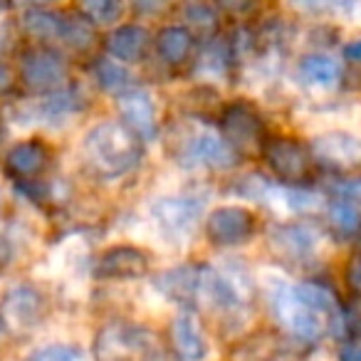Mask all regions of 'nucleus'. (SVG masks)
<instances>
[{
  "label": "nucleus",
  "mask_w": 361,
  "mask_h": 361,
  "mask_svg": "<svg viewBox=\"0 0 361 361\" xmlns=\"http://www.w3.org/2000/svg\"><path fill=\"white\" fill-rule=\"evenodd\" d=\"M312 159L331 171H351L361 166V139L349 131H326L310 146Z\"/></svg>",
  "instance_id": "8"
},
{
  "label": "nucleus",
  "mask_w": 361,
  "mask_h": 361,
  "mask_svg": "<svg viewBox=\"0 0 361 361\" xmlns=\"http://www.w3.org/2000/svg\"><path fill=\"white\" fill-rule=\"evenodd\" d=\"M129 6L139 18H156L169 8V0H129Z\"/></svg>",
  "instance_id": "29"
},
{
  "label": "nucleus",
  "mask_w": 361,
  "mask_h": 361,
  "mask_svg": "<svg viewBox=\"0 0 361 361\" xmlns=\"http://www.w3.org/2000/svg\"><path fill=\"white\" fill-rule=\"evenodd\" d=\"M221 131H223L226 144L231 146L235 154L260 149L262 141H265V124H262L260 114H257L255 106L243 99H235L223 106Z\"/></svg>",
  "instance_id": "6"
},
{
  "label": "nucleus",
  "mask_w": 361,
  "mask_h": 361,
  "mask_svg": "<svg viewBox=\"0 0 361 361\" xmlns=\"http://www.w3.org/2000/svg\"><path fill=\"white\" fill-rule=\"evenodd\" d=\"M344 57H346V60L359 62V65H361V37H359V40H354V42H349V45L344 47Z\"/></svg>",
  "instance_id": "34"
},
{
  "label": "nucleus",
  "mask_w": 361,
  "mask_h": 361,
  "mask_svg": "<svg viewBox=\"0 0 361 361\" xmlns=\"http://www.w3.org/2000/svg\"><path fill=\"white\" fill-rule=\"evenodd\" d=\"M52 159L50 146L42 139H27L20 144H13L6 154V171L20 183H32L47 171Z\"/></svg>",
  "instance_id": "11"
},
{
  "label": "nucleus",
  "mask_w": 361,
  "mask_h": 361,
  "mask_svg": "<svg viewBox=\"0 0 361 361\" xmlns=\"http://www.w3.org/2000/svg\"><path fill=\"white\" fill-rule=\"evenodd\" d=\"M231 62V45H218V40H211L206 55H203V70L211 75H223Z\"/></svg>",
  "instance_id": "27"
},
{
  "label": "nucleus",
  "mask_w": 361,
  "mask_h": 361,
  "mask_svg": "<svg viewBox=\"0 0 361 361\" xmlns=\"http://www.w3.org/2000/svg\"><path fill=\"white\" fill-rule=\"evenodd\" d=\"M80 13L92 25H114L124 13V0H80Z\"/></svg>",
  "instance_id": "23"
},
{
  "label": "nucleus",
  "mask_w": 361,
  "mask_h": 361,
  "mask_svg": "<svg viewBox=\"0 0 361 361\" xmlns=\"http://www.w3.org/2000/svg\"><path fill=\"white\" fill-rule=\"evenodd\" d=\"M270 247L280 260L302 265L310 262L317 252V233L310 226L300 223H285L270 231Z\"/></svg>",
  "instance_id": "10"
},
{
  "label": "nucleus",
  "mask_w": 361,
  "mask_h": 361,
  "mask_svg": "<svg viewBox=\"0 0 361 361\" xmlns=\"http://www.w3.org/2000/svg\"><path fill=\"white\" fill-rule=\"evenodd\" d=\"M25 3H52V0H25Z\"/></svg>",
  "instance_id": "38"
},
{
  "label": "nucleus",
  "mask_w": 361,
  "mask_h": 361,
  "mask_svg": "<svg viewBox=\"0 0 361 361\" xmlns=\"http://www.w3.org/2000/svg\"><path fill=\"white\" fill-rule=\"evenodd\" d=\"M18 80L30 94H55L70 85V65L50 45H32L20 55Z\"/></svg>",
  "instance_id": "3"
},
{
  "label": "nucleus",
  "mask_w": 361,
  "mask_h": 361,
  "mask_svg": "<svg viewBox=\"0 0 361 361\" xmlns=\"http://www.w3.org/2000/svg\"><path fill=\"white\" fill-rule=\"evenodd\" d=\"M149 30L141 25H119L106 37V52L121 65H136L149 50Z\"/></svg>",
  "instance_id": "16"
},
{
  "label": "nucleus",
  "mask_w": 361,
  "mask_h": 361,
  "mask_svg": "<svg viewBox=\"0 0 361 361\" xmlns=\"http://www.w3.org/2000/svg\"><path fill=\"white\" fill-rule=\"evenodd\" d=\"M295 6L305 8L310 13H322V11H331L341 3V0H292Z\"/></svg>",
  "instance_id": "32"
},
{
  "label": "nucleus",
  "mask_w": 361,
  "mask_h": 361,
  "mask_svg": "<svg viewBox=\"0 0 361 361\" xmlns=\"http://www.w3.org/2000/svg\"><path fill=\"white\" fill-rule=\"evenodd\" d=\"M154 45H156L159 57L166 65L178 67L191 60L193 50H196V35H193L188 27L169 25V27H164V30H159Z\"/></svg>",
  "instance_id": "17"
},
{
  "label": "nucleus",
  "mask_w": 361,
  "mask_h": 361,
  "mask_svg": "<svg viewBox=\"0 0 361 361\" xmlns=\"http://www.w3.org/2000/svg\"><path fill=\"white\" fill-rule=\"evenodd\" d=\"M47 314V300L35 285L20 282L13 285L0 300V326L11 334H30L42 324Z\"/></svg>",
  "instance_id": "4"
},
{
  "label": "nucleus",
  "mask_w": 361,
  "mask_h": 361,
  "mask_svg": "<svg viewBox=\"0 0 361 361\" xmlns=\"http://www.w3.org/2000/svg\"><path fill=\"white\" fill-rule=\"evenodd\" d=\"M247 0H218V6L226 8V11H243Z\"/></svg>",
  "instance_id": "36"
},
{
  "label": "nucleus",
  "mask_w": 361,
  "mask_h": 361,
  "mask_svg": "<svg viewBox=\"0 0 361 361\" xmlns=\"http://www.w3.org/2000/svg\"><path fill=\"white\" fill-rule=\"evenodd\" d=\"M151 216H154L156 226L166 235L183 238V235H191L193 228H196L198 218H201V203L191 196L159 198L151 206Z\"/></svg>",
  "instance_id": "9"
},
{
  "label": "nucleus",
  "mask_w": 361,
  "mask_h": 361,
  "mask_svg": "<svg viewBox=\"0 0 361 361\" xmlns=\"http://www.w3.org/2000/svg\"><path fill=\"white\" fill-rule=\"evenodd\" d=\"M203 267L201 265H180L169 272H161L154 280V287L171 302L193 305L201 297Z\"/></svg>",
  "instance_id": "15"
},
{
  "label": "nucleus",
  "mask_w": 361,
  "mask_h": 361,
  "mask_svg": "<svg viewBox=\"0 0 361 361\" xmlns=\"http://www.w3.org/2000/svg\"><path fill=\"white\" fill-rule=\"evenodd\" d=\"M300 77L307 82L310 87H317V90L331 92L339 87L341 77H344V70L336 60H331L329 55H307L300 60Z\"/></svg>",
  "instance_id": "19"
},
{
  "label": "nucleus",
  "mask_w": 361,
  "mask_h": 361,
  "mask_svg": "<svg viewBox=\"0 0 361 361\" xmlns=\"http://www.w3.org/2000/svg\"><path fill=\"white\" fill-rule=\"evenodd\" d=\"M119 114L121 121L141 141H151L156 136V104H154V97L146 90L134 87V90L124 92L119 97Z\"/></svg>",
  "instance_id": "14"
},
{
  "label": "nucleus",
  "mask_w": 361,
  "mask_h": 361,
  "mask_svg": "<svg viewBox=\"0 0 361 361\" xmlns=\"http://www.w3.org/2000/svg\"><path fill=\"white\" fill-rule=\"evenodd\" d=\"M188 156H191L196 164L208 166V169H228L238 161V154L226 144V139L216 134H203L193 136L191 146H188Z\"/></svg>",
  "instance_id": "18"
},
{
  "label": "nucleus",
  "mask_w": 361,
  "mask_h": 361,
  "mask_svg": "<svg viewBox=\"0 0 361 361\" xmlns=\"http://www.w3.org/2000/svg\"><path fill=\"white\" fill-rule=\"evenodd\" d=\"M344 280H346V287L351 290V295L361 300V255H354L346 262Z\"/></svg>",
  "instance_id": "30"
},
{
  "label": "nucleus",
  "mask_w": 361,
  "mask_h": 361,
  "mask_svg": "<svg viewBox=\"0 0 361 361\" xmlns=\"http://www.w3.org/2000/svg\"><path fill=\"white\" fill-rule=\"evenodd\" d=\"M188 18V30L193 32V35H206L211 37L213 32H216V16H213L211 8L206 6H191L186 13Z\"/></svg>",
  "instance_id": "26"
},
{
  "label": "nucleus",
  "mask_w": 361,
  "mask_h": 361,
  "mask_svg": "<svg viewBox=\"0 0 361 361\" xmlns=\"http://www.w3.org/2000/svg\"><path fill=\"white\" fill-rule=\"evenodd\" d=\"M329 226L336 231V235H359L361 231V216L356 206L346 201H334L329 206Z\"/></svg>",
  "instance_id": "24"
},
{
  "label": "nucleus",
  "mask_w": 361,
  "mask_h": 361,
  "mask_svg": "<svg viewBox=\"0 0 361 361\" xmlns=\"http://www.w3.org/2000/svg\"><path fill=\"white\" fill-rule=\"evenodd\" d=\"M149 272V257L134 245H114L97 260L94 275L99 280H139Z\"/></svg>",
  "instance_id": "12"
},
{
  "label": "nucleus",
  "mask_w": 361,
  "mask_h": 361,
  "mask_svg": "<svg viewBox=\"0 0 361 361\" xmlns=\"http://www.w3.org/2000/svg\"><path fill=\"white\" fill-rule=\"evenodd\" d=\"M16 72L11 70V67L6 65V62L0 60V97L11 94L13 90H16Z\"/></svg>",
  "instance_id": "33"
},
{
  "label": "nucleus",
  "mask_w": 361,
  "mask_h": 361,
  "mask_svg": "<svg viewBox=\"0 0 361 361\" xmlns=\"http://www.w3.org/2000/svg\"><path fill=\"white\" fill-rule=\"evenodd\" d=\"M25 361H87V356L75 344H47L32 351Z\"/></svg>",
  "instance_id": "25"
},
{
  "label": "nucleus",
  "mask_w": 361,
  "mask_h": 361,
  "mask_svg": "<svg viewBox=\"0 0 361 361\" xmlns=\"http://www.w3.org/2000/svg\"><path fill=\"white\" fill-rule=\"evenodd\" d=\"M94 80L102 90L109 92V94H116V97H121L124 92H129L136 87L134 75L126 70V65L114 62V60H97L94 62Z\"/></svg>",
  "instance_id": "21"
},
{
  "label": "nucleus",
  "mask_w": 361,
  "mask_h": 361,
  "mask_svg": "<svg viewBox=\"0 0 361 361\" xmlns=\"http://www.w3.org/2000/svg\"><path fill=\"white\" fill-rule=\"evenodd\" d=\"M8 47H11V32H8L6 23H0V60H3Z\"/></svg>",
  "instance_id": "35"
},
{
  "label": "nucleus",
  "mask_w": 361,
  "mask_h": 361,
  "mask_svg": "<svg viewBox=\"0 0 361 361\" xmlns=\"http://www.w3.org/2000/svg\"><path fill=\"white\" fill-rule=\"evenodd\" d=\"M334 201H346L351 206H359L361 203V176L359 178H339L329 186Z\"/></svg>",
  "instance_id": "28"
},
{
  "label": "nucleus",
  "mask_w": 361,
  "mask_h": 361,
  "mask_svg": "<svg viewBox=\"0 0 361 361\" xmlns=\"http://www.w3.org/2000/svg\"><path fill=\"white\" fill-rule=\"evenodd\" d=\"M0 329H3V326H0Z\"/></svg>",
  "instance_id": "41"
},
{
  "label": "nucleus",
  "mask_w": 361,
  "mask_h": 361,
  "mask_svg": "<svg viewBox=\"0 0 361 361\" xmlns=\"http://www.w3.org/2000/svg\"><path fill=\"white\" fill-rule=\"evenodd\" d=\"M0 201H3V198H0Z\"/></svg>",
  "instance_id": "40"
},
{
  "label": "nucleus",
  "mask_w": 361,
  "mask_h": 361,
  "mask_svg": "<svg viewBox=\"0 0 361 361\" xmlns=\"http://www.w3.org/2000/svg\"><path fill=\"white\" fill-rule=\"evenodd\" d=\"M336 356H339V361H361V334L344 336Z\"/></svg>",
  "instance_id": "31"
},
{
  "label": "nucleus",
  "mask_w": 361,
  "mask_h": 361,
  "mask_svg": "<svg viewBox=\"0 0 361 361\" xmlns=\"http://www.w3.org/2000/svg\"><path fill=\"white\" fill-rule=\"evenodd\" d=\"M206 235L216 247H238L255 235V216L243 206H221L206 218Z\"/></svg>",
  "instance_id": "7"
},
{
  "label": "nucleus",
  "mask_w": 361,
  "mask_h": 361,
  "mask_svg": "<svg viewBox=\"0 0 361 361\" xmlns=\"http://www.w3.org/2000/svg\"><path fill=\"white\" fill-rule=\"evenodd\" d=\"M85 156L102 176H121L141 161L144 141L124 121H102L85 136Z\"/></svg>",
  "instance_id": "1"
},
{
  "label": "nucleus",
  "mask_w": 361,
  "mask_h": 361,
  "mask_svg": "<svg viewBox=\"0 0 361 361\" xmlns=\"http://www.w3.org/2000/svg\"><path fill=\"white\" fill-rule=\"evenodd\" d=\"M270 307L277 324L297 341L314 344L326 329V322L305 297L297 292L295 285H275L270 290Z\"/></svg>",
  "instance_id": "2"
},
{
  "label": "nucleus",
  "mask_w": 361,
  "mask_h": 361,
  "mask_svg": "<svg viewBox=\"0 0 361 361\" xmlns=\"http://www.w3.org/2000/svg\"><path fill=\"white\" fill-rule=\"evenodd\" d=\"M11 3H13V0H0V16L11 11Z\"/></svg>",
  "instance_id": "37"
},
{
  "label": "nucleus",
  "mask_w": 361,
  "mask_h": 361,
  "mask_svg": "<svg viewBox=\"0 0 361 361\" xmlns=\"http://www.w3.org/2000/svg\"><path fill=\"white\" fill-rule=\"evenodd\" d=\"M60 42H65L75 52H90L97 45V30L82 13H70V16H65Z\"/></svg>",
  "instance_id": "22"
},
{
  "label": "nucleus",
  "mask_w": 361,
  "mask_h": 361,
  "mask_svg": "<svg viewBox=\"0 0 361 361\" xmlns=\"http://www.w3.org/2000/svg\"><path fill=\"white\" fill-rule=\"evenodd\" d=\"M169 346L176 361H203L208 346L203 339L201 324L193 312H180L171 319L169 326Z\"/></svg>",
  "instance_id": "13"
},
{
  "label": "nucleus",
  "mask_w": 361,
  "mask_h": 361,
  "mask_svg": "<svg viewBox=\"0 0 361 361\" xmlns=\"http://www.w3.org/2000/svg\"><path fill=\"white\" fill-rule=\"evenodd\" d=\"M62 25H65V13L45 11V8H32L23 16V30L37 40L40 45L60 40Z\"/></svg>",
  "instance_id": "20"
},
{
  "label": "nucleus",
  "mask_w": 361,
  "mask_h": 361,
  "mask_svg": "<svg viewBox=\"0 0 361 361\" xmlns=\"http://www.w3.org/2000/svg\"><path fill=\"white\" fill-rule=\"evenodd\" d=\"M359 238H361V231H359Z\"/></svg>",
  "instance_id": "39"
},
{
  "label": "nucleus",
  "mask_w": 361,
  "mask_h": 361,
  "mask_svg": "<svg viewBox=\"0 0 361 361\" xmlns=\"http://www.w3.org/2000/svg\"><path fill=\"white\" fill-rule=\"evenodd\" d=\"M260 156L267 169L275 173V178H280L282 183H290V186L307 180L312 161H314L310 154V146L292 139V136H272V139H265L260 146Z\"/></svg>",
  "instance_id": "5"
}]
</instances>
